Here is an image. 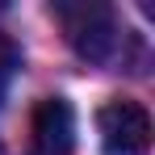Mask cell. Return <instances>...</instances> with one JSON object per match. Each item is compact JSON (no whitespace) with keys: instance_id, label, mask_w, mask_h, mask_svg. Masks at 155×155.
I'll use <instances>...</instances> for the list:
<instances>
[{"instance_id":"cell-2","label":"cell","mask_w":155,"mask_h":155,"mask_svg":"<svg viewBox=\"0 0 155 155\" xmlns=\"http://www.w3.org/2000/svg\"><path fill=\"white\" fill-rule=\"evenodd\" d=\"M97 134L105 155H151V113L130 97H113L97 109Z\"/></svg>"},{"instance_id":"cell-1","label":"cell","mask_w":155,"mask_h":155,"mask_svg":"<svg viewBox=\"0 0 155 155\" xmlns=\"http://www.w3.org/2000/svg\"><path fill=\"white\" fill-rule=\"evenodd\" d=\"M54 21L63 25V38L67 46L84 59V63H113L122 54V42L126 34L117 29V13L109 4H92V0H76V4H54L51 8Z\"/></svg>"},{"instance_id":"cell-3","label":"cell","mask_w":155,"mask_h":155,"mask_svg":"<svg viewBox=\"0 0 155 155\" xmlns=\"http://www.w3.org/2000/svg\"><path fill=\"white\" fill-rule=\"evenodd\" d=\"M29 134H34L38 155H71L76 151V113H71V105L63 97L38 101L34 117H29Z\"/></svg>"},{"instance_id":"cell-4","label":"cell","mask_w":155,"mask_h":155,"mask_svg":"<svg viewBox=\"0 0 155 155\" xmlns=\"http://www.w3.org/2000/svg\"><path fill=\"white\" fill-rule=\"evenodd\" d=\"M17 67H21V51H17V42L0 29V101H4L8 84H13V76H17Z\"/></svg>"}]
</instances>
